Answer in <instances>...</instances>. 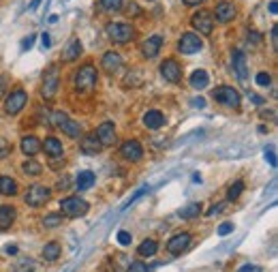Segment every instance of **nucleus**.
<instances>
[{"label": "nucleus", "instance_id": "f257e3e1", "mask_svg": "<svg viewBox=\"0 0 278 272\" xmlns=\"http://www.w3.org/2000/svg\"><path fill=\"white\" fill-rule=\"evenodd\" d=\"M105 34L110 37L112 43L116 45H124V43H131L135 39V28L131 24H124V22H110L105 26Z\"/></svg>", "mask_w": 278, "mask_h": 272}, {"label": "nucleus", "instance_id": "f03ea898", "mask_svg": "<svg viewBox=\"0 0 278 272\" xmlns=\"http://www.w3.org/2000/svg\"><path fill=\"white\" fill-rule=\"evenodd\" d=\"M96 81H99V73H96V69L92 65H83L81 69L75 71L73 75V88L77 92H88L96 86Z\"/></svg>", "mask_w": 278, "mask_h": 272}, {"label": "nucleus", "instance_id": "7ed1b4c3", "mask_svg": "<svg viewBox=\"0 0 278 272\" xmlns=\"http://www.w3.org/2000/svg\"><path fill=\"white\" fill-rule=\"evenodd\" d=\"M90 210V204L86 199H81L79 195H71V197H65L60 202V212L69 219H77V217H83L86 212Z\"/></svg>", "mask_w": 278, "mask_h": 272}, {"label": "nucleus", "instance_id": "20e7f679", "mask_svg": "<svg viewBox=\"0 0 278 272\" xmlns=\"http://www.w3.org/2000/svg\"><path fill=\"white\" fill-rule=\"evenodd\" d=\"M58 86H60V71L56 65H50L45 69L43 73V84H41V97L45 101H52L58 92Z\"/></svg>", "mask_w": 278, "mask_h": 272}, {"label": "nucleus", "instance_id": "39448f33", "mask_svg": "<svg viewBox=\"0 0 278 272\" xmlns=\"http://www.w3.org/2000/svg\"><path fill=\"white\" fill-rule=\"evenodd\" d=\"M212 99L216 103L225 105V108H233V110H238L240 103H242L240 92L236 88H231V86H219V88H214L212 90Z\"/></svg>", "mask_w": 278, "mask_h": 272}, {"label": "nucleus", "instance_id": "423d86ee", "mask_svg": "<svg viewBox=\"0 0 278 272\" xmlns=\"http://www.w3.org/2000/svg\"><path fill=\"white\" fill-rule=\"evenodd\" d=\"M50 197H52V189L50 186L32 184V186H28L26 195H24V202H26V206H30V208H41Z\"/></svg>", "mask_w": 278, "mask_h": 272}, {"label": "nucleus", "instance_id": "0eeeda50", "mask_svg": "<svg viewBox=\"0 0 278 272\" xmlns=\"http://www.w3.org/2000/svg\"><path fill=\"white\" fill-rule=\"evenodd\" d=\"M203 50V41L199 34L195 32H184L182 37L178 41V52L180 54H186V56H193V54H199Z\"/></svg>", "mask_w": 278, "mask_h": 272}, {"label": "nucleus", "instance_id": "6e6552de", "mask_svg": "<svg viewBox=\"0 0 278 272\" xmlns=\"http://www.w3.org/2000/svg\"><path fill=\"white\" fill-rule=\"evenodd\" d=\"M26 103H28L26 90L17 88V90H13L11 94H7V99H5V112L9 116H15V114H19L24 108H26Z\"/></svg>", "mask_w": 278, "mask_h": 272}, {"label": "nucleus", "instance_id": "1a4fd4ad", "mask_svg": "<svg viewBox=\"0 0 278 272\" xmlns=\"http://www.w3.org/2000/svg\"><path fill=\"white\" fill-rule=\"evenodd\" d=\"M190 24L199 34H212V30H214V17L210 11H205V9L195 11L190 17Z\"/></svg>", "mask_w": 278, "mask_h": 272}, {"label": "nucleus", "instance_id": "9d476101", "mask_svg": "<svg viewBox=\"0 0 278 272\" xmlns=\"http://www.w3.org/2000/svg\"><path fill=\"white\" fill-rule=\"evenodd\" d=\"M161 75L169 84H180V79H182V67H180L176 58H165L161 62Z\"/></svg>", "mask_w": 278, "mask_h": 272}, {"label": "nucleus", "instance_id": "9b49d317", "mask_svg": "<svg viewBox=\"0 0 278 272\" xmlns=\"http://www.w3.org/2000/svg\"><path fill=\"white\" fill-rule=\"evenodd\" d=\"M163 43H165L163 34H152V37H148L146 41L141 43L139 52H141V56H143V58H148V60H152V58L159 56V52H161Z\"/></svg>", "mask_w": 278, "mask_h": 272}, {"label": "nucleus", "instance_id": "f8f14e48", "mask_svg": "<svg viewBox=\"0 0 278 272\" xmlns=\"http://www.w3.org/2000/svg\"><path fill=\"white\" fill-rule=\"evenodd\" d=\"M94 135L99 137V141H101L103 148L114 146L116 139H118V137H116V127H114V122H110V120H105V122H101L99 127H96Z\"/></svg>", "mask_w": 278, "mask_h": 272}, {"label": "nucleus", "instance_id": "ddd939ff", "mask_svg": "<svg viewBox=\"0 0 278 272\" xmlns=\"http://www.w3.org/2000/svg\"><path fill=\"white\" fill-rule=\"evenodd\" d=\"M190 244V234L188 232H180V234H174L172 238L167 242V251L172 255H182Z\"/></svg>", "mask_w": 278, "mask_h": 272}, {"label": "nucleus", "instance_id": "4468645a", "mask_svg": "<svg viewBox=\"0 0 278 272\" xmlns=\"http://www.w3.org/2000/svg\"><path fill=\"white\" fill-rule=\"evenodd\" d=\"M120 155H122L124 161H131V163H137L143 159V148L137 139H129L120 146Z\"/></svg>", "mask_w": 278, "mask_h": 272}, {"label": "nucleus", "instance_id": "2eb2a0df", "mask_svg": "<svg viewBox=\"0 0 278 272\" xmlns=\"http://www.w3.org/2000/svg\"><path fill=\"white\" fill-rule=\"evenodd\" d=\"M101 67L107 71V73H118V71L124 67V60L118 52H105L103 58H101Z\"/></svg>", "mask_w": 278, "mask_h": 272}, {"label": "nucleus", "instance_id": "dca6fc26", "mask_svg": "<svg viewBox=\"0 0 278 272\" xmlns=\"http://www.w3.org/2000/svg\"><path fill=\"white\" fill-rule=\"evenodd\" d=\"M79 148H81V152H83V155H88V157L99 155V152L103 150V146H101L99 137H96L94 133L83 135V137H81V141H79Z\"/></svg>", "mask_w": 278, "mask_h": 272}, {"label": "nucleus", "instance_id": "f3484780", "mask_svg": "<svg viewBox=\"0 0 278 272\" xmlns=\"http://www.w3.org/2000/svg\"><path fill=\"white\" fill-rule=\"evenodd\" d=\"M214 17H216V22H221V24H229V22H233L238 17V9L231 3H221V5H216Z\"/></svg>", "mask_w": 278, "mask_h": 272}, {"label": "nucleus", "instance_id": "a211bd4d", "mask_svg": "<svg viewBox=\"0 0 278 272\" xmlns=\"http://www.w3.org/2000/svg\"><path fill=\"white\" fill-rule=\"evenodd\" d=\"M41 148L45 150V155L52 157V159H62V155H65V146L58 137H45Z\"/></svg>", "mask_w": 278, "mask_h": 272}, {"label": "nucleus", "instance_id": "6ab92c4d", "mask_svg": "<svg viewBox=\"0 0 278 272\" xmlns=\"http://www.w3.org/2000/svg\"><path fill=\"white\" fill-rule=\"evenodd\" d=\"M15 219H17V210L13 206H9V204L0 206V232L11 229V225L15 223Z\"/></svg>", "mask_w": 278, "mask_h": 272}, {"label": "nucleus", "instance_id": "aec40b11", "mask_svg": "<svg viewBox=\"0 0 278 272\" xmlns=\"http://www.w3.org/2000/svg\"><path fill=\"white\" fill-rule=\"evenodd\" d=\"M19 148H22L24 155H26V157L30 159V157H34V155H39V150H41V141H39V137H37V135H24V137H22Z\"/></svg>", "mask_w": 278, "mask_h": 272}, {"label": "nucleus", "instance_id": "412c9836", "mask_svg": "<svg viewBox=\"0 0 278 272\" xmlns=\"http://www.w3.org/2000/svg\"><path fill=\"white\" fill-rule=\"evenodd\" d=\"M190 88H195V90H203V88H208L210 86V75H208V71H203V69H197V71H193V75H190Z\"/></svg>", "mask_w": 278, "mask_h": 272}, {"label": "nucleus", "instance_id": "4be33fe9", "mask_svg": "<svg viewBox=\"0 0 278 272\" xmlns=\"http://www.w3.org/2000/svg\"><path fill=\"white\" fill-rule=\"evenodd\" d=\"M81 41L79 39H71V43L67 45V50L62 52V60L65 62H73V60H77V58L81 56Z\"/></svg>", "mask_w": 278, "mask_h": 272}, {"label": "nucleus", "instance_id": "5701e85b", "mask_svg": "<svg viewBox=\"0 0 278 272\" xmlns=\"http://www.w3.org/2000/svg\"><path fill=\"white\" fill-rule=\"evenodd\" d=\"M231 58H233V71L238 73V77H240V79H246V75H248V69H246V54L240 52V50H236Z\"/></svg>", "mask_w": 278, "mask_h": 272}, {"label": "nucleus", "instance_id": "b1692460", "mask_svg": "<svg viewBox=\"0 0 278 272\" xmlns=\"http://www.w3.org/2000/svg\"><path fill=\"white\" fill-rule=\"evenodd\" d=\"M143 124H146L148 129H161V127L165 124V116H163V112H159V110H150V112H146V114H143Z\"/></svg>", "mask_w": 278, "mask_h": 272}, {"label": "nucleus", "instance_id": "393cba45", "mask_svg": "<svg viewBox=\"0 0 278 272\" xmlns=\"http://www.w3.org/2000/svg\"><path fill=\"white\" fill-rule=\"evenodd\" d=\"M0 195H5V197L17 195V182L11 176H0Z\"/></svg>", "mask_w": 278, "mask_h": 272}, {"label": "nucleus", "instance_id": "a878e982", "mask_svg": "<svg viewBox=\"0 0 278 272\" xmlns=\"http://www.w3.org/2000/svg\"><path fill=\"white\" fill-rule=\"evenodd\" d=\"M94 174L92 172H79L77 178H75V189L77 191H88V189L94 184Z\"/></svg>", "mask_w": 278, "mask_h": 272}, {"label": "nucleus", "instance_id": "bb28decb", "mask_svg": "<svg viewBox=\"0 0 278 272\" xmlns=\"http://www.w3.org/2000/svg\"><path fill=\"white\" fill-rule=\"evenodd\" d=\"M60 129H62V133L69 135V137H73V139H79L81 137V127L77 120H71V118H67V120L60 124Z\"/></svg>", "mask_w": 278, "mask_h": 272}, {"label": "nucleus", "instance_id": "cd10ccee", "mask_svg": "<svg viewBox=\"0 0 278 272\" xmlns=\"http://www.w3.org/2000/svg\"><path fill=\"white\" fill-rule=\"evenodd\" d=\"M22 172L26 174V176H32V178H37V176L43 174V165H41L39 161H34V157H30L28 161H24Z\"/></svg>", "mask_w": 278, "mask_h": 272}, {"label": "nucleus", "instance_id": "c85d7f7f", "mask_svg": "<svg viewBox=\"0 0 278 272\" xmlns=\"http://www.w3.org/2000/svg\"><path fill=\"white\" fill-rule=\"evenodd\" d=\"M60 253H62V249H60L58 242H47V244L43 246V251H41V255H43L45 262H56V259L60 257Z\"/></svg>", "mask_w": 278, "mask_h": 272}, {"label": "nucleus", "instance_id": "c756f323", "mask_svg": "<svg viewBox=\"0 0 278 272\" xmlns=\"http://www.w3.org/2000/svg\"><path fill=\"white\" fill-rule=\"evenodd\" d=\"M156 251H159V242L156 240H143L141 244H139V249H137V253L141 255V257H154L156 255Z\"/></svg>", "mask_w": 278, "mask_h": 272}, {"label": "nucleus", "instance_id": "7c9ffc66", "mask_svg": "<svg viewBox=\"0 0 278 272\" xmlns=\"http://www.w3.org/2000/svg\"><path fill=\"white\" fill-rule=\"evenodd\" d=\"M62 221H65V215H62V212H52V215H45V217L41 219L43 227H47V229L62 225Z\"/></svg>", "mask_w": 278, "mask_h": 272}, {"label": "nucleus", "instance_id": "2f4dec72", "mask_svg": "<svg viewBox=\"0 0 278 272\" xmlns=\"http://www.w3.org/2000/svg\"><path fill=\"white\" fill-rule=\"evenodd\" d=\"M242 191H244V182H242V180H236L233 184H229L227 199H229V202H236V199L242 195Z\"/></svg>", "mask_w": 278, "mask_h": 272}, {"label": "nucleus", "instance_id": "473e14b6", "mask_svg": "<svg viewBox=\"0 0 278 272\" xmlns=\"http://www.w3.org/2000/svg\"><path fill=\"white\" fill-rule=\"evenodd\" d=\"M201 215V204H188L186 208L180 210V217L182 219H195Z\"/></svg>", "mask_w": 278, "mask_h": 272}, {"label": "nucleus", "instance_id": "72a5a7b5", "mask_svg": "<svg viewBox=\"0 0 278 272\" xmlns=\"http://www.w3.org/2000/svg\"><path fill=\"white\" fill-rule=\"evenodd\" d=\"M13 272H34V262L28 257H19L17 264L13 266Z\"/></svg>", "mask_w": 278, "mask_h": 272}, {"label": "nucleus", "instance_id": "f704fd0d", "mask_svg": "<svg viewBox=\"0 0 278 272\" xmlns=\"http://www.w3.org/2000/svg\"><path fill=\"white\" fill-rule=\"evenodd\" d=\"M99 5L110 13H116V11L122 9V0H99Z\"/></svg>", "mask_w": 278, "mask_h": 272}, {"label": "nucleus", "instance_id": "c9c22d12", "mask_svg": "<svg viewBox=\"0 0 278 272\" xmlns=\"http://www.w3.org/2000/svg\"><path fill=\"white\" fill-rule=\"evenodd\" d=\"M11 150H13V146H11L5 137H0V161L7 159V157L11 155Z\"/></svg>", "mask_w": 278, "mask_h": 272}, {"label": "nucleus", "instance_id": "e433bc0d", "mask_svg": "<svg viewBox=\"0 0 278 272\" xmlns=\"http://www.w3.org/2000/svg\"><path fill=\"white\" fill-rule=\"evenodd\" d=\"M124 272H150V270H148V266L143 262H131Z\"/></svg>", "mask_w": 278, "mask_h": 272}, {"label": "nucleus", "instance_id": "4c0bfd02", "mask_svg": "<svg viewBox=\"0 0 278 272\" xmlns=\"http://www.w3.org/2000/svg\"><path fill=\"white\" fill-rule=\"evenodd\" d=\"M257 84H259V86H265V88H268V86L272 84V77H270V73H265V71H261V73L257 75Z\"/></svg>", "mask_w": 278, "mask_h": 272}, {"label": "nucleus", "instance_id": "58836bf2", "mask_svg": "<svg viewBox=\"0 0 278 272\" xmlns=\"http://www.w3.org/2000/svg\"><path fill=\"white\" fill-rule=\"evenodd\" d=\"M118 242L122 244V246H129L133 242V236L129 232H118Z\"/></svg>", "mask_w": 278, "mask_h": 272}, {"label": "nucleus", "instance_id": "ea45409f", "mask_svg": "<svg viewBox=\"0 0 278 272\" xmlns=\"http://www.w3.org/2000/svg\"><path fill=\"white\" fill-rule=\"evenodd\" d=\"M231 232H233V223H223V225L219 227L221 236H227V234H231Z\"/></svg>", "mask_w": 278, "mask_h": 272}, {"label": "nucleus", "instance_id": "a19ab883", "mask_svg": "<svg viewBox=\"0 0 278 272\" xmlns=\"http://www.w3.org/2000/svg\"><path fill=\"white\" fill-rule=\"evenodd\" d=\"M238 272H263V268H261V266H250V264H246V266H242Z\"/></svg>", "mask_w": 278, "mask_h": 272}, {"label": "nucleus", "instance_id": "79ce46f5", "mask_svg": "<svg viewBox=\"0 0 278 272\" xmlns=\"http://www.w3.org/2000/svg\"><path fill=\"white\" fill-rule=\"evenodd\" d=\"M32 45H34V34H30V37H28V39H24V41H22V50H24V52H26V50H30V47H32Z\"/></svg>", "mask_w": 278, "mask_h": 272}, {"label": "nucleus", "instance_id": "37998d69", "mask_svg": "<svg viewBox=\"0 0 278 272\" xmlns=\"http://www.w3.org/2000/svg\"><path fill=\"white\" fill-rule=\"evenodd\" d=\"M126 11H129V15H131V13H133V15H141V9H139L135 3H131V5L126 7Z\"/></svg>", "mask_w": 278, "mask_h": 272}, {"label": "nucleus", "instance_id": "c03bdc74", "mask_svg": "<svg viewBox=\"0 0 278 272\" xmlns=\"http://www.w3.org/2000/svg\"><path fill=\"white\" fill-rule=\"evenodd\" d=\"M248 41H252V43H261V34H259L257 30H250V32H248Z\"/></svg>", "mask_w": 278, "mask_h": 272}, {"label": "nucleus", "instance_id": "a18cd8bd", "mask_svg": "<svg viewBox=\"0 0 278 272\" xmlns=\"http://www.w3.org/2000/svg\"><path fill=\"white\" fill-rule=\"evenodd\" d=\"M265 159L270 161L272 168H276V157H274V150H272V148H270V150H265Z\"/></svg>", "mask_w": 278, "mask_h": 272}, {"label": "nucleus", "instance_id": "49530a36", "mask_svg": "<svg viewBox=\"0 0 278 272\" xmlns=\"http://www.w3.org/2000/svg\"><path fill=\"white\" fill-rule=\"evenodd\" d=\"M225 210V204H214V208H210L208 210V215L212 217V215H219V212H223Z\"/></svg>", "mask_w": 278, "mask_h": 272}, {"label": "nucleus", "instance_id": "de8ad7c7", "mask_svg": "<svg viewBox=\"0 0 278 272\" xmlns=\"http://www.w3.org/2000/svg\"><path fill=\"white\" fill-rule=\"evenodd\" d=\"M276 32H278V28L274 26V28H272V43H274V50H278V34H276Z\"/></svg>", "mask_w": 278, "mask_h": 272}, {"label": "nucleus", "instance_id": "09e8293b", "mask_svg": "<svg viewBox=\"0 0 278 272\" xmlns=\"http://www.w3.org/2000/svg\"><path fill=\"white\" fill-rule=\"evenodd\" d=\"M184 5H188V7H197V5H201L203 0H182Z\"/></svg>", "mask_w": 278, "mask_h": 272}, {"label": "nucleus", "instance_id": "8fccbe9b", "mask_svg": "<svg viewBox=\"0 0 278 272\" xmlns=\"http://www.w3.org/2000/svg\"><path fill=\"white\" fill-rule=\"evenodd\" d=\"M270 13H272V15H276V13H278V5H276V0H272V3H270Z\"/></svg>", "mask_w": 278, "mask_h": 272}, {"label": "nucleus", "instance_id": "3c124183", "mask_svg": "<svg viewBox=\"0 0 278 272\" xmlns=\"http://www.w3.org/2000/svg\"><path fill=\"white\" fill-rule=\"evenodd\" d=\"M41 41H43V47H50V43H52V41H50V34H47V32H45V34H43V37H41Z\"/></svg>", "mask_w": 278, "mask_h": 272}, {"label": "nucleus", "instance_id": "603ef678", "mask_svg": "<svg viewBox=\"0 0 278 272\" xmlns=\"http://www.w3.org/2000/svg\"><path fill=\"white\" fill-rule=\"evenodd\" d=\"M193 105H195V108H203L205 101L203 99H193Z\"/></svg>", "mask_w": 278, "mask_h": 272}, {"label": "nucleus", "instance_id": "864d4df0", "mask_svg": "<svg viewBox=\"0 0 278 272\" xmlns=\"http://www.w3.org/2000/svg\"><path fill=\"white\" fill-rule=\"evenodd\" d=\"M5 251H7L9 255H15V253H17V246H7V249H5Z\"/></svg>", "mask_w": 278, "mask_h": 272}, {"label": "nucleus", "instance_id": "5fc2aeb1", "mask_svg": "<svg viewBox=\"0 0 278 272\" xmlns=\"http://www.w3.org/2000/svg\"><path fill=\"white\" fill-rule=\"evenodd\" d=\"M250 99H252V101H255L257 105H261V103H263V99H261V97H257V94H252V97H250Z\"/></svg>", "mask_w": 278, "mask_h": 272}, {"label": "nucleus", "instance_id": "6e6d98bb", "mask_svg": "<svg viewBox=\"0 0 278 272\" xmlns=\"http://www.w3.org/2000/svg\"><path fill=\"white\" fill-rule=\"evenodd\" d=\"M39 3H41V0H32V3H30V9L34 11V9H37V7H39Z\"/></svg>", "mask_w": 278, "mask_h": 272}]
</instances>
